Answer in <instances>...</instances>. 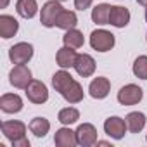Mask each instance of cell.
I'll list each match as a JSON object with an SVG mask.
<instances>
[{
    "label": "cell",
    "instance_id": "cell-1",
    "mask_svg": "<svg viewBox=\"0 0 147 147\" xmlns=\"http://www.w3.org/2000/svg\"><path fill=\"white\" fill-rule=\"evenodd\" d=\"M90 45L97 52H107L114 47V35L106 30H95L90 35Z\"/></svg>",
    "mask_w": 147,
    "mask_h": 147
},
{
    "label": "cell",
    "instance_id": "cell-2",
    "mask_svg": "<svg viewBox=\"0 0 147 147\" xmlns=\"http://www.w3.org/2000/svg\"><path fill=\"white\" fill-rule=\"evenodd\" d=\"M62 12V5L57 0H50L47 2L43 7H42V12H40V23L45 26V28H52L55 26V21L59 18V14Z\"/></svg>",
    "mask_w": 147,
    "mask_h": 147
},
{
    "label": "cell",
    "instance_id": "cell-3",
    "mask_svg": "<svg viewBox=\"0 0 147 147\" xmlns=\"http://www.w3.org/2000/svg\"><path fill=\"white\" fill-rule=\"evenodd\" d=\"M9 82L16 88H26L31 83V71L24 64H16L9 75Z\"/></svg>",
    "mask_w": 147,
    "mask_h": 147
},
{
    "label": "cell",
    "instance_id": "cell-4",
    "mask_svg": "<svg viewBox=\"0 0 147 147\" xmlns=\"http://www.w3.org/2000/svg\"><path fill=\"white\" fill-rule=\"evenodd\" d=\"M144 97V90L137 85H125L119 92H118V102L123 106H133L138 104Z\"/></svg>",
    "mask_w": 147,
    "mask_h": 147
},
{
    "label": "cell",
    "instance_id": "cell-5",
    "mask_svg": "<svg viewBox=\"0 0 147 147\" xmlns=\"http://www.w3.org/2000/svg\"><path fill=\"white\" fill-rule=\"evenodd\" d=\"M31 57H33V45L31 43H26V42L16 43L9 50V59L14 64H26Z\"/></svg>",
    "mask_w": 147,
    "mask_h": 147
},
{
    "label": "cell",
    "instance_id": "cell-6",
    "mask_svg": "<svg viewBox=\"0 0 147 147\" xmlns=\"http://www.w3.org/2000/svg\"><path fill=\"white\" fill-rule=\"evenodd\" d=\"M26 97L33 104H43L49 99V90H47L45 83H42L38 80H31V83L26 87Z\"/></svg>",
    "mask_w": 147,
    "mask_h": 147
},
{
    "label": "cell",
    "instance_id": "cell-7",
    "mask_svg": "<svg viewBox=\"0 0 147 147\" xmlns=\"http://www.w3.org/2000/svg\"><path fill=\"white\" fill-rule=\"evenodd\" d=\"M2 133L12 144H16L18 140L26 138V125L21 121H4L2 123Z\"/></svg>",
    "mask_w": 147,
    "mask_h": 147
},
{
    "label": "cell",
    "instance_id": "cell-8",
    "mask_svg": "<svg viewBox=\"0 0 147 147\" xmlns=\"http://www.w3.org/2000/svg\"><path fill=\"white\" fill-rule=\"evenodd\" d=\"M126 130H128L126 121L121 119V118H118V116H111V118H107L106 123H104V131H106L111 138H116V140L123 138L125 133H126Z\"/></svg>",
    "mask_w": 147,
    "mask_h": 147
},
{
    "label": "cell",
    "instance_id": "cell-9",
    "mask_svg": "<svg viewBox=\"0 0 147 147\" xmlns=\"http://www.w3.org/2000/svg\"><path fill=\"white\" fill-rule=\"evenodd\" d=\"M76 140L83 147H90V145L97 144V130H95V126L90 125V123L80 125L78 130H76Z\"/></svg>",
    "mask_w": 147,
    "mask_h": 147
},
{
    "label": "cell",
    "instance_id": "cell-10",
    "mask_svg": "<svg viewBox=\"0 0 147 147\" xmlns=\"http://www.w3.org/2000/svg\"><path fill=\"white\" fill-rule=\"evenodd\" d=\"M75 69L83 78L92 76L95 73V61H94V57L88 55V54H78L76 61H75Z\"/></svg>",
    "mask_w": 147,
    "mask_h": 147
},
{
    "label": "cell",
    "instance_id": "cell-11",
    "mask_svg": "<svg viewBox=\"0 0 147 147\" xmlns=\"http://www.w3.org/2000/svg\"><path fill=\"white\" fill-rule=\"evenodd\" d=\"M0 109L7 114H14V113H19L23 109V100L19 95L16 94H4L0 97Z\"/></svg>",
    "mask_w": 147,
    "mask_h": 147
},
{
    "label": "cell",
    "instance_id": "cell-12",
    "mask_svg": "<svg viewBox=\"0 0 147 147\" xmlns=\"http://www.w3.org/2000/svg\"><path fill=\"white\" fill-rule=\"evenodd\" d=\"M109 90H111V82L104 76H99V78L92 80V83L88 87V92L94 99H106L109 95Z\"/></svg>",
    "mask_w": 147,
    "mask_h": 147
},
{
    "label": "cell",
    "instance_id": "cell-13",
    "mask_svg": "<svg viewBox=\"0 0 147 147\" xmlns=\"http://www.w3.org/2000/svg\"><path fill=\"white\" fill-rule=\"evenodd\" d=\"M61 95H62L64 100H67L69 104H78V102L83 100V88H82V85H80L76 80H73V82L61 92Z\"/></svg>",
    "mask_w": 147,
    "mask_h": 147
},
{
    "label": "cell",
    "instance_id": "cell-14",
    "mask_svg": "<svg viewBox=\"0 0 147 147\" xmlns=\"http://www.w3.org/2000/svg\"><path fill=\"white\" fill-rule=\"evenodd\" d=\"M130 23V11L125 7H111V14H109V24L116 26V28H125Z\"/></svg>",
    "mask_w": 147,
    "mask_h": 147
},
{
    "label": "cell",
    "instance_id": "cell-15",
    "mask_svg": "<svg viewBox=\"0 0 147 147\" xmlns=\"http://www.w3.org/2000/svg\"><path fill=\"white\" fill-rule=\"evenodd\" d=\"M76 55H78V54L75 52V49H71V47L64 45L62 49H59V50H57L55 61H57V64H59L62 69H66V67H75Z\"/></svg>",
    "mask_w": 147,
    "mask_h": 147
},
{
    "label": "cell",
    "instance_id": "cell-16",
    "mask_svg": "<svg viewBox=\"0 0 147 147\" xmlns=\"http://www.w3.org/2000/svg\"><path fill=\"white\" fill-rule=\"evenodd\" d=\"M54 142L55 145L59 147H75L78 144L76 140V131H73L69 128H61L55 131V137H54Z\"/></svg>",
    "mask_w": 147,
    "mask_h": 147
},
{
    "label": "cell",
    "instance_id": "cell-17",
    "mask_svg": "<svg viewBox=\"0 0 147 147\" xmlns=\"http://www.w3.org/2000/svg\"><path fill=\"white\" fill-rule=\"evenodd\" d=\"M18 30H19V24L12 16H7V14L0 16V36L2 38L7 40V38L14 36L18 33Z\"/></svg>",
    "mask_w": 147,
    "mask_h": 147
},
{
    "label": "cell",
    "instance_id": "cell-18",
    "mask_svg": "<svg viewBox=\"0 0 147 147\" xmlns=\"http://www.w3.org/2000/svg\"><path fill=\"white\" fill-rule=\"evenodd\" d=\"M16 11L21 18L24 19H31L36 11H38V5H36V0H18L16 2Z\"/></svg>",
    "mask_w": 147,
    "mask_h": 147
},
{
    "label": "cell",
    "instance_id": "cell-19",
    "mask_svg": "<svg viewBox=\"0 0 147 147\" xmlns=\"http://www.w3.org/2000/svg\"><path fill=\"white\" fill-rule=\"evenodd\" d=\"M125 121H126V126H128V130H130L131 133H138V131L144 130L147 119H145V114H144V113L135 111V113H130Z\"/></svg>",
    "mask_w": 147,
    "mask_h": 147
},
{
    "label": "cell",
    "instance_id": "cell-20",
    "mask_svg": "<svg viewBox=\"0 0 147 147\" xmlns=\"http://www.w3.org/2000/svg\"><path fill=\"white\" fill-rule=\"evenodd\" d=\"M78 24V18H76V14L73 12V11H64L62 9V12L59 14V18H57V21H55V26L57 28H61V30H73Z\"/></svg>",
    "mask_w": 147,
    "mask_h": 147
},
{
    "label": "cell",
    "instance_id": "cell-21",
    "mask_svg": "<svg viewBox=\"0 0 147 147\" xmlns=\"http://www.w3.org/2000/svg\"><path fill=\"white\" fill-rule=\"evenodd\" d=\"M109 14H111V5L109 4H99L92 11V21L95 24H109Z\"/></svg>",
    "mask_w": 147,
    "mask_h": 147
},
{
    "label": "cell",
    "instance_id": "cell-22",
    "mask_svg": "<svg viewBox=\"0 0 147 147\" xmlns=\"http://www.w3.org/2000/svg\"><path fill=\"white\" fill-rule=\"evenodd\" d=\"M62 42H64V45H67V47H71V49H80V47H83V42H85V38H83V33L82 31H78V30H67L66 31V35L62 36Z\"/></svg>",
    "mask_w": 147,
    "mask_h": 147
},
{
    "label": "cell",
    "instance_id": "cell-23",
    "mask_svg": "<svg viewBox=\"0 0 147 147\" xmlns=\"http://www.w3.org/2000/svg\"><path fill=\"white\" fill-rule=\"evenodd\" d=\"M49 130H50V123L45 118H33L31 123H30V131L38 138L45 137L49 133Z\"/></svg>",
    "mask_w": 147,
    "mask_h": 147
},
{
    "label": "cell",
    "instance_id": "cell-24",
    "mask_svg": "<svg viewBox=\"0 0 147 147\" xmlns=\"http://www.w3.org/2000/svg\"><path fill=\"white\" fill-rule=\"evenodd\" d=\"M73 80H75V78H73L67 71H64V69H62V71H57L55 75L52 76V85H54V88L61 94V92H62V90H64V88L73 82Z\"/></svg>",
    "mask_w": 147,
    "mask_h": 147
},
{
    "label": "cell",
    "instance_id": "cell-25",
    "mask_svg": "<svg viewBox=\"0 0 147 147\" xmlns=\"http://www.w3.org/2000/svg\"><path fill=\"white\" fill-rule=\"evenodd\" d=\"M80 119V113L75 107H64L59 111V121L62 125H73Z\"/></svg>",
    "mask_w": 147,
    "mask_h": 147
},
{
    "label": "cell",
    "instance_id": "cell-26",
    "mask_svg": "<svg viewBox=\"0 0 147 147\" xmlns=\"http://www.w3.org/2000/svg\"><path fill=\"white\" fill-rule=\"evenodd\" d=\"M133 75L140 80H147V55H140L133 62Z\"/></svg>",
    "mask_w": 147,
    "mask_h": 147
},
{
    "label": "cell",
    "instance_id": "cell-27",
    "mask_svg": "<svg viewBox=\"0 0 147 147\" xmlns=\"http://www.w3.org/2000/svg\"><path fill=\"white\" fill-rule=\"evenodd\" d=\"M92 2L94 0H75V7L78 11H85V9H88L92 5Z\"/></svg>",
    "mask_w": 147,
    "mask_h": 147
},
{
    "label": "cell",
    "instance_id": "cell-28",
    "mask_svg": "<svg viewBox=\"0 0 147 147\" xmlns=\"http://www.w3.org/2000/svg\"><path fill=\"white\" fill-rule=\"evenodd\" d=\"M14 147H30V140L28 138H23V140H18L16 144H12Z\"/></svg>",
    "mask_w": 147,
    "mask_h": 147
},
{
    "label": "cell",
    "instance_id": "cell-29",
    "mask_svg": "<svg viewBox=\"0 0 147 147\" xmlns=\"http://www.w3.org/2000/svg\"><path fill=\"white\" fill-rule=\"evenodd\" d=\"M7 4H9V0H2V2H0V7L5 9V7H7Z\"/></svg>",
    "mask_w": 147,
    "mask_h": 147
},
{
    "label": "cell",
    "instance_id": "cell-30",
    "mask_svg": "<svg viewBox=\"0 0 147 147\" xmlns=\"http://www.w3.org/2000/svg\"><path fill=\"white\" fill-rule=\"evenodd\" d=\"M137 2H138L140 5H144V7H147V0H137Z\"/></svg>",
    "mask_w": 147,
    "mask_h": 147
},
{
    "label": "cell",
    "instance_id": "cell-31",
    "mask_svg": "<svg viewBox=\"0 0 147 147\" xmlns=\"http://www.w3.org/2000/svg\"><path fill=\"white\" fill-rule=\"evenodd\" d=\"M145 21H147V7H145Z\"/></svg>",
    "mask_w": 147,
    "mask_h": 147
},
{
    "label": "cell",
    "instance_id": "cell-32",
    "mask_svg": "<svg viewBox=\"0 0 147 147\" xmlns=\"http://www.w3.org/2000/svg\"><path fill=\"white\" fill-rule=\"evenodd\" d=\"M57 2H66V0H57Z\"/></svg>",
    "mask_w": 147,
    "mask_h": 147
}]
</instances>
